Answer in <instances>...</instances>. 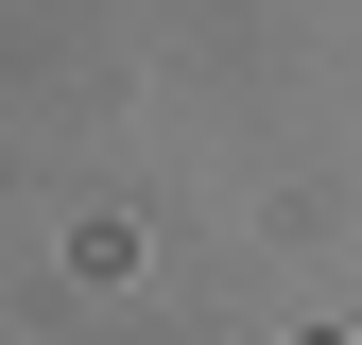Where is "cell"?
Returning a JSON list of instances; mask_svg holds the SVG:
<instances>
[{"label": "cell", "instance_id": "6da1fadb", "mask_svg": "<svg viewBox=\"0 0 362 345\" xmlns=\"http://www.w3.org/2000/svg\"><path fill=\"white\" fill-rule=\"evenodd\" d=\"M293 345H362V328H293Z\"/></svg>", "mask_w": 362, "mask_h": 345}]
</instances>
